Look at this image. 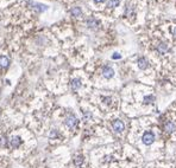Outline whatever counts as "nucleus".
<instances>
[{"instance_id": "nucleus-1", "label": "nucleus", "mask_w": 176, "mask_h": 168, "mask_svg": "<svg viewBox=\"0 0 176 168\" xmlns=\"http://www.w3.org/2000/svg\"><path fill=\"white\" fill-rule=\"evenodd\" d=\"M77 122H79V120L76 119V116H75L74 114H69V115L65 117V121H64V123H65L67 127H69V128H75V127L77 125Z\"/></svg>"}, {"instance_id": "nucleus-2", "label": "nucleus", "mask_w": 176, "mask_h": 168, "mask_svg": "<svg viewBox=\"0 0 176 168\" xmlns=\"http://www.w3.org/2000/svg\"><path fill=\"white\" fill-rule=\"evenodd\" d=\"M142 141H143V143L146 144V146L152 144L153 141H155V134H153L152 132H145L144 135H143V137H142Z\"/></svg>"}, {"instance_id": "nucleus-3", "label": "nucleus", "mask_w": 176, "mask_h": 168, "mask_svg": "<svg viewBox=\"0 0 176 168\" xmlns=\"http://www.w3.org/2000/svg\"><path fill=\"white\" fill-rule=\"evenodd\" d=\"M112 128L114 129V132L121 133L122 130L125 129V124H124V122H122L121 120H115V121L112 122Z\"/></svg>"}, {"instance_id": "nucleus-4", "label": "nucleus", "mask_w": 176, "mask_h": 168, "mask_svg": "<svg viewBox=\"0 0 176 168\" xmlns=\"http://www.w3.org/2000/svg\"><path fill=\"white\" fill-rule=\"evenodd\" d=\"M102 76H103L105 78H107V79L112 78V77L114 76V70H113L111 66H108V65L103 66V69H102Z\"/></svg>"}, {"instance_id": "nucleus-5", "label": "nucleus", "mask_w": 176, "mask_h": 168, "mask_svg": "<svg viewBox=\"0 0 176 168\" xmlns=\"http://www.w3.org/2000/svg\"><path fill=\"white\" fill-rule=\"evenodd\" d=\"M23 143V141H22V139L19 137V136H14V137H12L11 139V141H10V146L12 147V148H19V146Z\"/></svg>"}, {"instance_id": "nucleus-6", "label": "nucleus", "mask_w": 176, "mask_h": 168, "mask_svg": "<svg viewBox=\"0 0 176 168\" xmlns=\"http://www.w3.org/2000/svg\"><path fill=\"white\" fill-rule=\"evenodd\" d=\"M137 64H138V68H139L140 70H145V69L149 66V63H148V61H146L144 57H140V58H138V62H137Z\"/></svg>"}, {"instance_id": "nucleus-7", "label": "nucleus", "mask_w": 176, "mask_h": 168, "mask_svg": "<svg viewBox=\"0 0 176 168\" xmlns=\"http://www.w3.org/2000/svg\"><path fill=\"white\" fill-rule=\"evenodd\" d=\"M98 25H99V22L95 19V18L91 17V18H88V19H87V26L88 27L95 29V27H98Z\"/></svg>"}, {"instance_id": "nucleus-8", "label": "nucleus", "mask_w": 176, "mask_h": 168, "mask_svg": "<svg viewBox=\"0 0 176 168\" xmlns=\"http://www.w3.org/2000/svg\"><path fill=\"white\" fill-rule=\"evenodd\" d=\"M175 129H176V127H175V124H174L172 122H168V123L164 125V132H165L167 134H171L172 132H175Z\"/></svg>"}, {"instance_id": "nucleus-9", "label": "nucleus", "mask_w": 176, "mask_h": 168, "mask_svg": "<svg viewBox=\"0 0 176 168\" xmlns=\"http://www.w3.org/2000/svg\"><path fill=\"white\" fill-rule=\"evenodd\" d=\"M8 65H10V59L7 57H5V56H1V57H0V68L5 69Z\"/></svg>"}, {"instance_id": "nucleus-10", "label": "nucleus", "mask_w": 176, "mask_h": 168, "mask_svg": "<svg viewBox=\"0 0 176 168\" xmlns=\"http://www.w3.org/2000/svg\"><path fill=\"white\" fill-rule=\"evenodd\" d=\"M70 86H72V89H73V90H77V89H80V88H81V79H79V78H74V79L72 81V83H70Z\"/></svg>"}, {"instance_id": "nucleus-11", "label": "nucleus", "mask_w": 176, "mask_h": 168, "mask_svg": "<svg viewBox=\"0 0 176 168\" xmlns=\"http://www.w3.org/2000/svg\"><path fill=\"white\" fill-rule=\"evenodd\" d=\"M70 13H72V15H74V17H80V15H82V11H81L80 7H73L72 10H70Z\"/></svg>"}, {"instance_id": "nucleus-12", "label": "nucleus", "mask_w": 176, "mask_h": 168, "mask_svg": "<svg viewBox=\"0 0 176 168\" xmlns=\"http://www.w3.org/2000/svg\"><path fill=\"white\" fill-rule=\"evenodd\" d=\"M30 4H32L33 6V8L36 10L37 12H43V11H45L46 10V6H44V5H41V4H33V3H30Z\"/></svg>"}, {"instance_id": "nucleus-13", "label": "nucleus", "mask_w": 176, "mask_h": 168, "mask_svg": "<svg viewBox=\"0 0 176 168\" xmlns=\"http://www.w3.org/2000/svg\"><path fill=\"white\" fill-rule=\"evenodd\" d=\"M157 50L160 51L161 53H165L167 51H168V45L165 44V43H161L160 45H158V47H157Z\"/></svg>"}, {"instance_id": "nucleus-14", "label": "nucleus", "mask_w": 176, "mask_h": 168, "mask_svg": "<svg viewBox=\"0 0 176 168\" xmlns=\"http://www.w3.org/2000/svg\"><path fill=\"white\" fill-rule=\"evenodd\" d=\"M82 162H83V156H82V155H77V156L74 159V165L77 166V167H80V166L82 165Z\"/></svg>"}, {"instance_id": "nucleus-15", "label": "nucleus", "mask_w": 176, "mask_h": 168, "mask_svg": "<svg viewBox=\"0 0 176 168\" xmlns=\"http://www.w3.org/2000/svg\"><path fill=\"white\" fill-rule=\"evenodd\" d=\"M118 5H119V0H108V4H107L108 7H115Z\"/></svg>"}, {"instance_id": "nucleus-16", "label": "nucleus", "mask_w": 176, "mask_h": 168, "mask_svg": "<svg viewBox=\"0 0 176 168\" xmlns=\"http://www.w3.org/2000/svg\"><path fill=\"white\" fill-rule=\"evenodd\" d=\"M6 146H7V139L5 136H1V137H0V147L5 148Z\"/></svg>"}, {"instance_id": "nucleus-17", "label": "nucleus", "mask_w": 176, "mask_h": 168, "mask_svg": "<svg viewBox=\"0 0 176 168\" xmlns=\"http://www.w3.org/2000/svg\"><path fill=\"white\" fill-rule=\"evenodd\" d=\"M57 136H58V132L56 129H52L50 132V139H57Z\"/></svg>"}, {"instance_id": "nucleus-18", "label": "nucleus", "mask_w": 176, "mask_h": 168, "mask_svg": "<svg viewBox=\"0 0 176 168\" xmlns=\"http://www.w3.org/2000/svg\"><path fill=\"white\" fill-rule=\"evenodd\" d=\"M92 119V114L89 113V111H83V120L84 121H88Z\"/></svg>"}, {"instance_id": "nucleus-19", "label": "nucleus", "mask_w": 176, "mask_h": 168, "mask_svg": "<svg viewBox=\"0 0 176 168\" xmlns=\"http://www.w3.org/2000/svg\"><path fill=\"white\" fill-rule=\"evenodd\" d=\"M153 100H155V97H153L152 95H151V96H148V97L144 98V103H145V104H149V103H151Z\"/></svg>"}, {"instance_id": "nucleus-20", "label": "nucleus", "mask_w": 176, "mask_h": 168, "mask_svg": "<svg viewBox=\"0 0 176 168\" xmlns=\"http://www.w3.org/2000/svg\"><path fill=\"white\" fill-rule=\"evenodd\" d=\"M120 57H121V56H120L119 53H114V54L112 56V58H113V59H119Z\"/></svg>"}, {"instance_id": "nucleus-21", "label": "nucleus", "mask_w": 176, "mask_h": 168, "mask_svg": "<svg viewBox=\"0 0 176 168\" xmlns=\"http://www.w3.org/2000/svg\"><path fill=\"white\" fill-rule=\"evenodd\" d=\"M172 33H174V37L176 38V27H174V30H172Z\"/></svg>"}, {"instance_id": "nucleus-22", "label": "nucleus", "mask_w": 176, "mask_h": 168, "mask_svg": "<svg viewBox=\"0 0 176 168\" xmlns=\"http://www.w3.org/2000/svg\"><path fill=\"white\" fill-rule=\"evenodd\" d=\"M94 1H95V3H103L105 0H94Z\"/></svg>"}]
</instances>
